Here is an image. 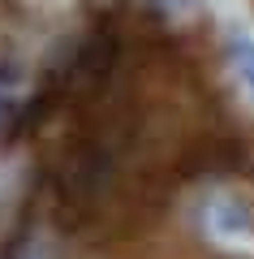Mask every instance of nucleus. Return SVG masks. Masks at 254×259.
<instances>
[{
	"instance_id": "f257e3e1",
	"label": "nucleus",
	"mask_w": 254,
	"mask_h": 259,
	"mask_svg": "<svg viewBox=\"0 0 254 259\" xmlns=\"http://www.w3.org/2000/svg\"><path fill=\"white\" fill-rule=\"evenodd\" d=\"M198 225L211 246L233 250V255H254V216L237 194L211 190L198 207Z\"/></svg>"
},
{
	"instance_id": "f03ea898",
	"label": "nucleus",
	"mask_w": 254,
	"mask_h": 259,
	"mask_svg": "<svg viewBox=\"0 0 254 259\" xmlns=\"http://www.w3.org/2000/svg\"><path fill=\"white\" fill-rule=\"evenodd\" d=\"M228 61H233L237 78L245 82V91L254 95V39L250 35H233L228 39Z\"/></svg>"
}]
</instances>
